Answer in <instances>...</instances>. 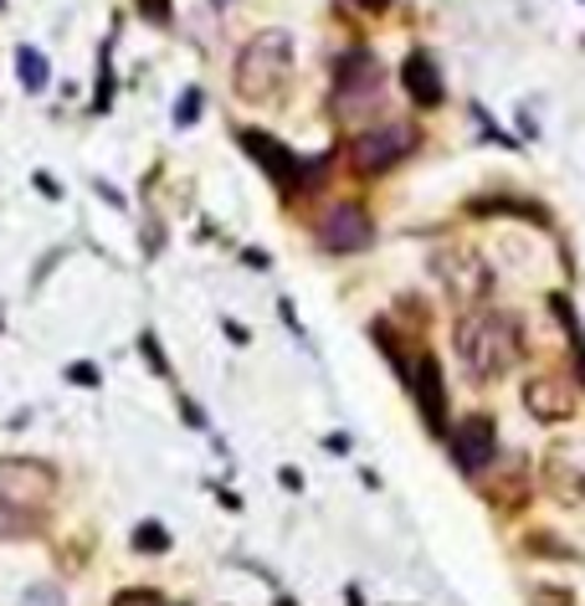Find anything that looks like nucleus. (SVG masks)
Instances as JSON below:
<instances>
[{
  "label": "nucleus",
  "instance_id": "nucleus-1",
  "mask_svg": "<svg viewBox=\"0 0 585 606\" xmlns=\"http://www.w3.org/2000/svg\"><path fill=\"white\" fill-rule=\"evenodd\" d=\"M452 345H458V360L468 366L473 381H504L508 370L524 360V324L508 308L477 303L458 319Z\"/></svg>",
  "mask_w": 585,
  "mask_h": 606
},
{
  "label": "nucleus",
  "instance_id": "nucleus-2",
  "mask_svg": "<svg viewBox=\"0 0 585 606\" xmlns=\"http://www.w3.org/2000/svg\"><path fill=\"white\" fill-rule=\"evenodd\" d=\"M293 78V36L288 32H257L232 63V88L241 103H278V93Z\"/></svg>",
  "mask_w": 585,
  "mask_h": 606
},
{
  "label": "nucleus",
  "instance_id": "nucleus-3",
  "mask_svg": "<svg viewBox=\"0 0 585 606\" xmlns=\"http://www.w3.org/2000/svg\"><path fill=\"white\" fill-rule=\"evenodd\" d=\"M380 98H385V67L370 47H349L339 52V63H334V113L345 119V124H364L370 113L380 109Z\"/></svg>",
  "mask_w": 585,
  "mask_h": 606
},
{
  "label": "nucleus",
  "instance_id": "nucleus-4",
  "mask_svg": "<svg viewBox=\"0 0 585 606\" xmlns=\"http://www.w3.org/2000/svg\"><path fill=\"white\" fill-rule=\"evenodd\" d=\"M412 149H416V128L406 119H380V124H364L349 139V160H355L360 176H380V170H396Z\"/></svg>",
  "mask_w": 585,
  "mask_h": 606
},
{
  "label": "nucleus",
  "instance_id": "nucleus-5",
  "mask_svg": "<svg viewBox=\"0 0 585 606\" xmlns=\"http://www.w3.org/2000/svg\"><path fill=\"white\" fill-rule=\"evenodd\" d=\"M431 272L442 278V288L452 293L458 308H477L493 288V268L483 262L477 247H442V252L431 257Z\"/></svg>",
  "mask_w": 585,
  "mask_h": 606
},
{
  "label": "nucleus",
  "instance_id": "nucleus-6",
  "mask_svg": "<svg viewBox=\"0 0 585 606\" xmlns=\"http://www.w3.org/2000/svg\"><path fill=\"white\" fill-rule=\"evenodd\" d=\"M57 494V468L42 458H0V504L11 509H47Z\"/></svg>",
  "mask_w": 585,
  "mask_h": 606
},
{
  "label": "nucleus",
  "instance_id": "nucleus-7",
  "mask_svg": "<svg viewBox=\"0 0 585 606\" xmlns=\"http://www.w3.org/2000/svg\"><path fill=\"white\" fill-rule=\"evenodd\" d=\"M314 237H318L324 252L355 257V252H364V247L375 242V222H370V211H364L360 201H329V206L318 211Z\"/></svg>",
  "mask_w": 585,
  "mask_h": 606
},
{
  "label": "nucleus",
  "instance_id": "nucleus-8",
  "mask_svg": "<svg viewBox=\"0 0 585 606\" xmlns=\"http://www.w3.org/2000/svg\"><path fill=\"white\" fill-rule=\"evenodd\" d=\"M493 458H498V427H493V416H483V412L462 416L458 427H452V463H458L468 479H477Z\"/></svg>",
  "mask_w": 585,
  "mask_h": 606
},
{
  "label": "nucleus",
  "instance_id": "nucleus-9",
  "mask_svg": "<svg viewBox=\"0 0 585 606\" xmlns=\"http://www.w3.org/2000/svg\"><path fill=\"white\" fill-rule=\"evenodd\" d=\"M524 412L535 416V422H570L575 416V385L565 375L539 370V375L524 381Z\"/></svg>",
  "mask_w": 585,
  "mask_h": 606
},
{
  "label": "nucleus",
  "instance_id": "nucleus-10",
  "mask_svg": "<svg viewBox=\"0 0 585 606\" xmlns=\"http://www.w3.org/2000/svg\"><path fill=\"white\" fill-rule=\"evenodd\" d=\"M406 385L416 391V406H421V416H427V427L442 431L447 427V391H442V370H437V360H431V355H416Z\"/></svg>",
  "mask_w": 585,
  "mask_h": 606
},
{
  "label": "nucleus",
  "instance_id": "nucleus-11",
  "mask_svg": "<svg viewBox=\"0 0 585 606\" xmlns=\"http://www.w3.org/2000/svg\"><path fill=\"white\" fill-rule=\"evenodd\" d=\"M544 483L560 504H585V463L575 458V447H554L544 458Z\"/></svg>",
  "mask_w": 585,
  "mask_h": 606
},
{
  "label": "nucleus",
  "instance_id": "nucleus-12",
  "mask_svg": "<svg viewBox=\"0 0 585 606\" xmlns=\"http://www.w3.org/2000/svg\"><path fill=\"white\" fill-rule=\"evenodd\" d=\"M401 82H406V93H412L416 109H437L447 98L442 72H437V57H431V52H412L406 67H401Z\"/></svg>",
  "mask_w": 585,
  "mask_h": 606
},
{
  "label": "nucleus",
  "instance_id": "nucleus-13",
  "mask_svg": "<svg viewBox=\"0 0 585 606\" xmlns=\"http://www.w3.org/2000/svg\"><path fill=\"white\" fill-rule=\"evenodd\" d=\"M241 144L252 149L257 160H262V170H268L272 180H283V186H299V155L293 149H283V144L272 139V134H257V128H241Z\"/></svg>",
  "mask_w": 585,
  "mask_h": 606
},
{
  "label": "nucleus",
  "instance_id": "nucleus-14",
  "mask_svg": "<svg viewBox=\"0 0 585 606\" xmlns=\"http://www.w3.org/2000/svg\"><path fill=\"white\" fill-rule=\"evenodd\" d=\"M16 72H21V88H26V93H47L52 63L36 47H16Z\"/></svg>",
  "mask_w": 585,
  "mask_h": 606
},
{
  "label": "nucleus",
  "instance_id": "nucleus-15",
  "mask_svg": "<svg viewBox=\"0 0 585 606\" xmlns=\"http://www.w3.org/2000/svg\"><path fill=\"white\" fill-rule=\"evenodd\" d=\"M554 314H560V324H565L570 355H575V375H581V391H585V329H581V319L570 314V303H565V299H554Z\"/></svg>",
  "mask_w": 585,
  "mask_h": 606
},
{
  "label": "nucleus",
  "instance_id": "nucleus-16",
  "mask_svg": "<svg viewBox=\"0 0 585 606\" xmlns=\"http://www.w3.org/2000/svg\"><path fill=\"white\" fill-rule=\"evenodd\" d=\"M32 535H36V514L32 509L0 504V540H32Z\"/></svg>",
  "mask_w": 585,
  "mask_h": 606
},
{
  "label": "nucleus",
  "instance_id": "nucleus-17",
  "mask_svg": "<svg viewBox=\"0 0 585 606\" xmlns=\"http://www.w3.org/2000/svg\"><path fill=\"white\" fill-rule=\"evenodd\" d=\"M128 545H134L139 556H165V550H170V529L155 525V519H144V525L128 535Z\"/></svg>",
  "mask_w": 585,
  "mask_h": 606
},
{
  "label": "nucleus",
  "instance_id": "nucleus-18",
  "mask_svg": "<svg viewBox=\"0 0 585 606\" xmlns=\"http://www.w3.org/2000/svg\"><path fill=\"white\" fill-rule=\"evenodd\" d=\"M21 606H67L63 586H52V581H36L26 596H21Z\"/></svg>",
  "mask_w": 585,
  "mask_h": 606
},
{
  "label": "nucleus",
  "instance_id": "nucleus-19",
  "mask_svg": "<svg viewBox=\"0 0 585 606\" xmlns=\"http://www.w3.org/2000/svg\"><path fill=\"white\" fill-rule=\"evenodd\" d=\"M195 113H201V88H185V98L175 103V124L190 128V124H195Z\"/></svg>",
  "mask_w": 585,
  "mask_h": 606
},
{
  "label": "nucleus",
  "instance_id": "nucleus-20",
  "mask_svg": "<svg viewBox=\"0 0 585 606\" xmlns=\"http://www.w3.org/2000/svg\"><path fill=\"white\" fill-rule=\"evenodd\" d=\"M113 606H170L159 591H119V602Z\"/></svg>",
  "mask_w": 585,
  "mask_h": 606
},
{
  "label": "nucleus",
  "instance_id": "nucleus-21",
  "mask_svg": "<svg viewBox=\"0 0 585 606\" xmlns=\"http://www.w3.org/2000/svg\"><path fill=\"white\" fill-rule=\"evenodd\" d=\"M67 381H72V385H98V366H88V360H72V366H67Z\"/></svg>",
  "mask_w": 585,
  "mask_h": 606
},
{
  "label": "nucleus",
  "instance_id": "nucleus-22",
  "mask_svg": "<svg viewBox=\"0 0 585 606\" xmlns=\"http://www.w3.org/2000/svg\"><path fill=\"white\" fill-rule=\"evenodd\" d=\"M529 550H535V556H539V550H550L554 560H570V550L554 540V535H535V540H529Z\"/></svg>",
  "mask_w": 585,
  "mask_h": 606
},
{
  "label": "nucleus",
  "instance_id": "nucleus-23",
  "mask_svg": "<svg viewBox=\"0 0 585 606\" xmlns=\"http://www.w3.org/2000/svg\"><path fill=\"white\" fill-rule=\"evenodd\" d=\"M144 355H149V366H155V375H170V366H165V355H159L155 335H144Z\"/></svg>",
  "mask_w": 585,
  "mask_h": 606
},
{
  "label": "nucleus",
  "instance_id": "nucleus-24",
  "mask_svg": "<svg viewBox=\"0 0 585 606\" xmlns=\"http://www.w3.org/2000/svg\"><path fill=\"white\" fill-rule=\"evenodd\" d=\"M139 11H144L149 21H159V26L170 21V5H165V0H139Z\"/></svg>",
  "mask_w": 585,
  "mask_h": 606
},
{
  "label": "nucleus",
  "instance_id": "nucleus-25",
  "mask_svg": "<svg viewBox=\"0 0 585 606\" xmlns=\"http://www.w3.org/2000/svg\"><path fill=\"white\" fill-rule=\"evenodd\" d=\"M535 596H544V602H535V606H570V591H560V586H544V591H535Z\"/></svg>",
  "mask_w": 585,
  "mask_h": 606
},
{
  "label": "nucleus",
  "instance_id": "nucleus-26",
  "mask_svg": "<svg viewBox=\"0 0 585 606\" xmlns=\"http://www.w3.org/2000/svg\"><path fill=\"white\" fill-rule=\"evenodd\" d=\"M360 11H370V16H380V11H391V0H355Z\"/></svg>",
  "mask_w": 585,
  "mask_h": 606
},
{
  "label": "nucleus",
  "instance_id": "nucleus-27",
  "mask_svg": "<svg viewBox=\"0 0 585 606\" xmlns=\"http://www.w3.org/2000/svg\"><path fill=\"white\" fill-rule=\"evenodd\" d=\"M211 5H232V0H211Z\"/></svg>",
  "mask_w": 585,
  "mask_h": 606
},
{
  "label": "nucleus",
  "instance_id": "nucleus-28",
  "mask_svg": "<svg viewBox=\"0 0 585 606\" xmlns=\"http://www.w3.org/2000/svg\"><path fill=\"white\" fill-rule=\"evenodd\" d=\"M278 606H288V602H278Z\"/></svg>",
  "mask_w": 585,
  "mask_h": 606
},
{
  "label": "nucleus",
  "instance_id": "nucleus-29",
  "mask_svg": "<svg viewBox=\"0 0 585 606\" xmlns=\"http://www.w3.org/2000/svg\"><path fill=\"white\" fill-rule=\"evenodd\" d=\"M0 5H5V0H0Z\"/></svg>",
  "mask_w": 585,
  "mask_h": 606
}]
</instances>
